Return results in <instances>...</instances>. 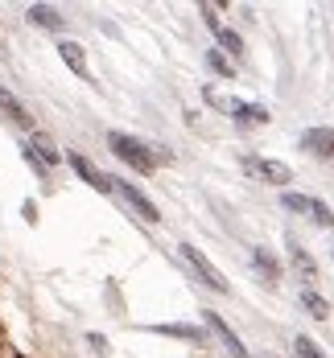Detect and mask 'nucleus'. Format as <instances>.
Wrapping results in <instances>:
<instances>
[{"mask_svg": "<svg viewBox=\"0 0 334 358\" xmlns=\"http://www.w3.org/2000/svg\"><path fill=\"white\" fill-rule=\"evenodd\" d=\"M0 111H4V115H8L13 124H21V128H34V115L21 108V103H17V99H13V95L4 91V87H0Z\"/></svg>", "mask_w": 334, "mask_h": 358, "instance_id": "obj_12", "label": "nucleus"}, {"mask_svg": "<svg viewBox=\"0 0 334 358\" xmlns=\"http://www.w3.org/2000/svg\"><path fill=\"white\" fill-rule=\"evenodd\" d=\"M182 259L194 268V272H198V276H202V285H207V288H219V292H227V288H231L227 280H223V272L211 264V259H207V255H202V251L194 248V243H182Z\"/></svg>", "mask_w": 334, "mask_h": 358, "instance_id": "obj_3", "label": "nucleus"}, {"mask_svg": "<svg viewBox=\"0 0 334 358\" xmlns=\"http://www.w3.org/2000/svg\"><path fill=\"white\" fill-rule=\"evenodd\" d=\"M153 334H165V338H186V342H194V346H202V342H207V334H202V329H194V325H153Z\"/></svg>", "mask_w": 334, "mask_h": 358, "instance_id": "obj_13", "label": "nucleus"}, {"mask_svg": "<svg viewBox=\"0 0 334 358\" xmlns=\"http://www.w3.org/2000/svg\"><path fill=\"white\" fill-rule=\"evenodd\" d=\"M13 358H25V355H13Z\"/></svg>", "mask_w": 334, "mask_h": 358, "instance_id": "obj_22", "label": "nucleus"}, {"mask_svg": "<svg viewBox=\"0 0 334 358\" xmlns=\"http://www.w3.org/2000/svg\"><path fill=\"white\" fill-rule=\"evenodd\" d=\"M108 148L124 161V165H132L137 173H153V169H157L153 148H148L145 141H137V136H128V132H108Z\"/></svg>", "mask_w": 334, "mask_h": 358, "instance_id": "obj_1", "label": "nucleus"}, {"mask_svg": "<svg viewBox=\"0 0 334 358\" xmlns=\"http://www.w3.org/2000/svg\"><path fill=\"white\" fill-rule=\"evenodd\" d=\"M281 202H285V210H297V215L314 218L318 227H330V222H334V215L326 210V202H318V198H305V194H285Z\"/></svg>", "mask_w": 334, "mask_h": 358, "instance_id": "obj_5", "label": "nucleus"}, {"mask_svg": "<svg viewBox=\"0 0 334 358\" xmlns=\"http://www.w3.org/2000/svg\"><path fill=\"white\" fill-rule=\"evenodd\" d=\"M207 62H211V71H219L223 78H231V62H227V58H223L219 50H211V54H207Z\"/></svg>", "mask_w": 334, "mask_h": 358, "instance_id": "obj_19", "label": "nucleus"}, {"mask_svg": "<svg viewBox=\"0 0 334 358\" xmlns=\"http://www.w3.org/2000/svg\"><path fill=\"white\" fill-rule=\"evenodd\" d=\"M207 103L219 111H231L239 124H268V111L256 108V103H239V99H231V95H219V91H207Z\"/></svg>", "mask_w": 334, "mask_h": 358, "instance_id": "obj_2", "label": "nucleus"}, {"mask_svg": "<svg viewBox=\"0 0 334 358\" xmlns=\"http://www.w3.org/2000/svg\"><path fill=\"white\" fill-rule=\"evenodd\" d=\"M301 305H305V309H309V317H318V322H322V317H330V305H326L314 288H305V292H301Z\"/></svg>", "mask_w": 334, "mask_h": 358, "instance_id": "obj_17", "label": "nucleus"}, {"mask_svg": "<svg viewBox=\"0 0 334 358\" xmlns=\"http://www.w3.org/2000/svg\"><path fill=\"white\" fill-rule=\"evenodd\" d=\"M202 317H207V325H211V334H215V338L223 342V350H227V355H231V358H248V350H244V342H239V338L231 334V325L223 322L219 313H202Z\"/></svg>", "mask_w": 334, "mask_h": 358, "instance_id": "obj_8", "label": "nucleus"}, {"mask_svg": "<svg viewBox=\"0 0 334 358\" xmlns=\"http://www.w3.org/2000/svg\"><path fill=\"white\" fill-rule=\"evenodd\" d=\"M111 189H116V194H120V198H124V202L137 210V215L145 218V222H157V218H161V215H157V206L148 202V198L137 189V185H132V181H116V178H111Z\"/></svg>", "mask_w": 334, "mask_h": 358, "instance_id": "obj_6", "label": "nucleus"}, {"mask_svg": "<svg viewBox=\"0 0 334 358\" xmlns=\"http://www.w3.org/2000/svg\"><path fill=\"white\" fill-rule=\"evenodd\" d=\"M29 152H34L37 161L50 169V165H58V148L50 144V136H41V132H34V144H29Z\"/></svg>", "mask_w": 334, "mask_h": 358, "instance_id": "obj_15", "label": "nucleus"}, {"mask_svg": "<svg viewBox=\"0 0 334 358\" xmlns=\"http://www.w3.org/2000/svg\"><path fill=\"white\" fill-rule=\"evenodd\" d=\"M293 346H297V358H326L318 346H314V342H309V338H297Z\"/></svg>", "mask_w": 334, "mask_h": 358, "instance_id": "obj_20", "label": "nucleus"}, {"mask_svg": "<svg viewBox=\"0 0 334 358\" xmlns=\"http://www.w3.org/2000/svg\"><path fill=\"white\" fill-rule=\"evenodd\" d=\"M252 264L264 272V280H268V285H277V280H281V259H277L268 248H252Z\"/></svg>", "mask_w": 334, "mask_h": 358, "instance_id": "obj_10", "label": "nucleus"}, {"mask_svg": "<svg viewBox=\"0 0 334 358\" xmlns=\"http://www.w3.org/2000/svg\"><path fill=\"white\" fill-rule=\"evenodd\" d=\"M0 350H8V334H4V322H0Z\"/></svg>", "mask_w": 334, "mask_h": 358, "instance_id": "obj_21", "label": "nucleus"}, {"mask_svg": "<svg viewBox=\"0 0 334 358\" xmlns=\"http://www.w3.org/2000/svg\"><path fill=\"white\" fill-rule=\"evenodd\" d=\"M239 165H244L256 181H268V185H285V181L293 178V173H289V165L268 161V157H239Z\"/></svg>", "mask_w": 334, "mask_h": 358, "instance_id": "obj_4", "label": "nucleus"}, {"mask_svg": "<svg viewBox=\"0 0 334 358\" xmlns=\"http://www.w3.org/2000/svg\"><path fill=\"white\" fill-rule=\"evenodd\" d=\"M301 148L334 165V132L330 128H305V132H301Z\"/></svg>", "mask_w": 334, "mask_h": 358, "instance_id": "obj_7", "label": "nucleus"}, {"mask_svg": "<svg viewBox=\"0 0 334 358\" xmlns=\"http://www.w3.org/2000/svg\"><path fill=\"white\" fill-rule=\"evenodd\" d=\"M29 21L41 25V29H62V25H67V21L58 17V8H50V4H34V8H29Z\"/></svg>", "mask_w": 334, "mask_h": 358, "instance_id": "obj_14", "label": "nucleus"}, {"mask_svg": "<svg viewBox=\"0 0 334 358\" xmlns=\"http://www.w3.org/2000/svg\"><path fill=\"white\" fill-rule=\"evenodd\" d=\"M219 45L227 54H235V58L244 54V41H239V34H231V29H219Z\"/></svg>", "mask_w": 334, "mask_h": 358, "instance_id": "obj_18", "label": "nucleus"}, {"mask_svg": "<svg viewBox=\"0 0 334 358\" xmlns=\"http://www.w3.org/2000/svg\"><path fill=\"white\" fill-rule=\"evenodd\" d=\"M71 165H74V173L87 181L91 189H99V194H111V178H108V173H99V169H95V165H91L83 152H71Z\"/></svg>", "mask_w": 334, "mask_h": 358, "instance_id": "obj_9", "label": "nucleus"}, {"mask_svg": "<svg viewBox=\"0 0 334 358\" xmlns=\"http://www.w3.org/2000/svg\"><path fill=\"white\" fill-rule=\"evenodd\" d=\"M58 54H62V62H67L78 78H87V54H83V45H78V41H62V45H58Z\"/></svg>", "mask_w": 334, "mask_h": 358, "instance_id": "obj_11", "label": "nucleus"}, {"mask_svg": "<svg viewBox=\"0 0 334 358\" xmlns=\"http://www.w3.org/2000/svg\"><path fill=\"white\" fill-rule=\"evenodd\" d=\"M289 259H293V268L301 272V280H318V268H314V259L305 255V248L289 243Z\"/></svg>", "mask_w": 334, "mask_h": 358, "instance_id": "obj_16", "label": "nucleus"}]
</instances>
